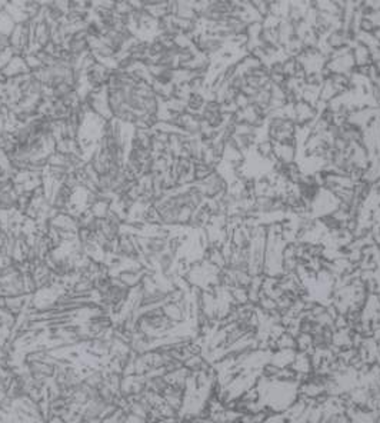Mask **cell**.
<instances>
[{"mask_svg": "<svg viewBox=\"0 0 380 423\" xmlns=\"http://www.w3.org/2000/svg\"><path fill=\"white\" fill-rule=\"evenodd\" d=\"M273 152H274V145L269 139H265V140L259 142L258 146H256V153L260 158L268 159V160H274Z\"/></svg>", "mask_w": 380, "mask_h": 423, "instance_id": "cell-1", "label": "cell"}]
</instances>
